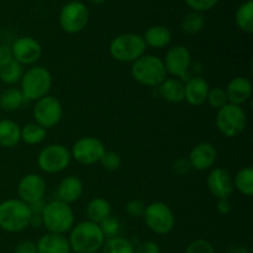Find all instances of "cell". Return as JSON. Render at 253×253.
<instances>
[{"mask_svg": "<svg viewBox=\"0 0 253 253\" xmlns=\"http://www.w3.org/2000/svg\"><path fill=\"white\" fill-rule=\"evenodd\" d=\"M161 96L168 103L179 104L184 101V82L178 78H166L158 85Z\"/></svg>", "mask_w": 253, "mask_h": 253, "instance_id": "23", "label": "cell"}, {"mask_svg": "<svg viewBox=\"0 0 253 253\" xmlns=\"http://www.w3.org/2000/svg\"><path fill=\"white\" fill-rule=\"evenodd\" d=\"M46 204L47 203L44 202L43 199H40V200H37V202L29 204L31 215H34V216H41L42 212H43L44 207H46Z\"/></svg>", "mask_w": 253, "mask_h": 253, "instance_id": "43", "label": "cell"}, {"mask_svg": "<svg viewBox=\"0 0 253 253\" xmlns=\"http://www.w3.org/2000/svg\"><path fill=\"white\" fill-rule=\"evenodd\" d=\"M237 27L245 34L253 32V0H247L237 7L235 12Z\"/></svg>", "mask_w": 253, "mask_h": 253, "instance_id": "27", "label": "cell"}, {"mask_svg": "<svg viewBox=\"0 0 253 253\" xmlns=\"http://www.w3.org/2000/svg\"><path fill=\"white\" fill-rule=\"evenodd\" d=\"M225 91L230 104L241 106L251 99L253 93L252 83L245 77H235L229 82Z\"/></svg>", "mask_w": 253, "mask_h": 253, "instance_id": "19", "label": "cell"}, {"mask_svg": "<svg viewBox=\"0 0 253 253\" xmlns=\"http://www.w3.org/2000/svg\"><path fill=\"white\" fill-rule=\"evenodd\" d=\"M44 193H46V182L41 175L36 173H29L24 175L17 184L19 199L26 204L43 199Z\"/></svg>", "mask_w": 253, "mask_h": 253, "instance_id": "15", "label": "cell"}, {"mask_svg": "<svg viewBox=\"0 0 253 253\" xmlns=\"http://www.w3.org/2000/svg\"><path fill=\"white\" fill-rule=\"evenodd\" d=\"M15 253H37V246L34 241H22L15 247Z\"/></svg>", "mask_w": 253, "mask_h": 253, "instance_id": "42", "label": "cell"}, {"mask_svg": "<svg viewBox=\"0 0 253 253\" xmlns=\"http://www.w3.org/2000/svg\"><path fill=\"white\" fill-rule=\"evenodd\" d=\"M89 10L84 2L73 0L64 5L59 12V26L67 34H79L86 27Z\"/></svg>", "mask_w": 253, "mask_h": 253, "instance_id": "10", "label": "cell"}, {"mask_svg": "<svg viewBox=\"0 0 253 253\" xmlns=\"http://www.w3.org/2000/svg\"><path fill=\"white\" fill-rule=\"evenodd\" d=\"M217 211L221 215H227L231 212L232 210V204L230 202V199H220L217 200Z\"/></svg>", "mask_w": 253, "mask_h": 253, "instance_id": "44", "label": "cell"}, {"mask_svg": "<svg viewBox=\"0 0 253 253\" xmlns=\"http://www.w3.org/2000/svg\"><path fill=\"white\" fill-rule=\"evenodd\" d=\"M208 188L212 197L220 199H229L234 192V179L229 170L224 168H212L208 175Z\"/></svg>", "mask_w": 253, "mask_h": 253, "instance_id": "16", "label": "cell"}, {"mask_svg": "<svg viewBox=\"0 0 253 253\" xmlns=\"http://www.w3.org/2000/svg\"><path fill=\"white\" fill-rule=\"evenodd\" d=\"M184 253H215V249L208 240L198 239L188 245Z\"/></svg>", "mask_w": 253, "mask_h": 253, "instance_id": "36", "label": "cell"}, {"mask_svg": "<svg viewBox=\"0 0 253 253\" xmlns=\"http://www.w3.org/2000/svg\"><path fill=\"white\" fill-rule=\"evenodd\" d=\"M215 124L220 132L226 137H237L247 126L246 111L239 105L226 104L219 109L215 118Z\"/></svg>", "mask_w": 253, "mask_h": 253, "instance_id": "7", "label": "cell"}, {"mask_svg": "<svg viewBox=\"0 0 253 253\" xmlns=\"http://www.w3.org/2000/svg\"><path fill=\"white\" fill-rule=\"evenodd\" d=\"M10 47L14 59L22 66L35 64L42 54V46L36 39L31 36L19 37Z\"/></svg>", "mask_w": 253, "mask_h": 253, "instance_id": "14", "label": "cell"}, {"mask_svg": "<svg viewBox=\"0 0 253 253\" xmlns=\"http://www.w3.org/2000/svg\"><path fill=\"white\" fill-rule=\"evenodd\" d=\"M22 76H24V67L15 59L0 68V81L9 85L20 83Z\"/></svg>", "mask_w": 253, "mask_h": 253, "instance_id": "30", "label": "cell"}, {"mask_svg": "<svg viewBox=\"0 0 253 253\" xmlns=\"http://www.w3.org/2000/svg\"><path fill=\"white\" fill-rule=\"evenodd\" d=\"M89 1L93 2V4H95V5H100V4H103V2H105L106 0H89Z\"/></svg>", "mask_w": 253, "mask_h": 253, "instance_id": "47", "label": "cell"}, {"mask_svg": "<svg viewBox=\"0 0 253 253\" xmlns=\"http://www.w3.org/2000/svg\"><path fill=\"white\" fill-rule=\"evenodd\" d=\"M32 115H34L35 123L47 130V128H52L58 125L63 115V108H62L61 101L56 96L46 95L35 101Z\"/></svg>", "mask_w": 253, "mask_h": 253, "instance_id": "12", "label": "cell"}, {"mask_svg": "<svg viewBox=\"0 0 253 253\" xmlns=\"http://www.w3.org/2000/svg\"><path fill=\"white\" fill-rule=\"evenodd\" d=\"M226 253H251V252H250L249 249H246V247L244 246H234L231 247V249L227 250Z\"/></svg>", "mask_w": 253, "mask_h": 253, "instance_id": "45", "label": "cell"}, {"mask_svg": "<svg viewBox=\"0 0 253 253\" xmlns=\"http://www.w3.org/2000/svg\"><path fill=\"white\" fill-rule=\"evenodd\" d=\"M41 217L42 225L48 232L59 235H66L71 231L76 221L71 205L57 199L47 203Z\"/></svg>", "mask_w": 253, "mask_h": 253, "instance_id": "4", "label": "cell"}, {"mask_svg": "<svg viewBox=\"0 0 253 253\" xmlns=\"http://www.w3.org/2000/svg\"><path fill=\"white\" fill-rule=\"evenodd\" d=\"M217 158V151L210 142H200L190 150L188 161L195 170H208L214 167Z\"/></svg>", "mask_w": 253, "mask_h": 253, "instance_id": "17", "label": "cell"}, {"mask_svg": "<svg viewBox=\"0 0 253 253\" xmlns=\"http://www.w3.org/2000/svg\"><path fill=\"white\" fill-rule=\"evenodd\" d=\"M12 59H14V57H12L11 47L7 46V44H0V68L10 63Z\"/></svg>", "mask_w": 253, "mask_h": 253, "instance_id": "41", "label": "cell"}, {"mask_svg": "<svg viewBox=\"0 0 253 253\" xmlns=\"http://www.w3.org/2000/svg\"><path fill=\"white\" fill-rule=\"evenodd\" d=\"M25 101H26V99L22 95L20 88L11 86V88L2 90L0 94V108L6 113H11V111L20 109L24 105Z\"/></svg>", "mask_w": 253, "mask_h": 253, "instance_id": "26", "label": "cell"}, {"mask_svg": "<svg viewBox=\"0 0 253 253\" xmlns=\"http://www.w3.org/2000/svg\"><path fill=\"white\" fill-rule=\"evenodd\" d=\"M167 73L172 74L173 78H178L182 82H187L190 78L192 67V54L188 47L183 44H175L170 47L162 59Z\"/></svg>", "mask_w": 253, "mask_h": 253, "instance_id": "11", "label": "cell"}, {"mask_svg": "<svg viewBox=\"0 0 253 253\" xmlns=\"http://www.w3.org/2000/svg\"><path fill=\"white\" fill-rule=\"evenodd\" d=\"M101 251L103 253H135V246L128 239L116 236L106 239Z\"/></svg>", "mask_w": 253, "mask_h": 253, "instance_id": "31", "label": "cell"}, {"mask_svg": "<svg viewBox=\"0 0 253 253\" xmlns=\"http://www.w3.org/2000/svg\"><path fill=\"white\" fill-rule=\"evenodd\" d=\"M68 241L74 253H96L103 247L105 236L98 224L85 220L72 227Z\"/></svg>", "mask_w": 253, "mask_h": 253, "instance_id": "1", "label": "cell"}, {"mask_svg": "<svg viewBox=\"0 0 253 253\" xmlns=\"http://www.w3.org/2000/svg\"><path fill=\"white\" fill-rule=\"evenodd\" d=\"M135 253H161V247L155 241H143L135 247Z\"/></svg>", "mask_w": 253, "mask_h": 253, "instance_id": "39", "label": "cell"}, {"mask_svg": "<svg viewBox=\"0 0 253 253\" xmlns=\"http://www.w3.org/2000/svg\"><path fill=\"white\" fill-rule=\"evenodd\" d=\"M29 226H34V227L42 226V217L41 216H34V215H31Z\"/></svg>", "mask_w": 253, "mask_h": 253, "instance_id": "46", "label": "cell"}, {"mask_svg": "<svg viewBox=\"0 0 253 253\" xmlns=\"http://www.w3.org/2000/svg\"><path fill=\"white\" fill-rule=\"evenodd\" d=\"M99 163H101L104 169L109 170V172H115L121 166V158L114 151H105Z\"/></svg>", "mask_w": 253, "mask_h": 253, "instance_id": "35", "label": "cell"}, {"mask_svg": "<svg viewBox=\"0 0 253 253\" xmlns=\"http://www.w3.org/2000/svg\"><path fill=\"white\" fill-rule=\"evenodd\" d=\"M190 169H192V167H190V163L188 161V158H179L173 165V170L179 175L187 174Z\"/></svg>", "mask_w": 253, "mask_h": 253, "instance_id": "40", "label": "cell"}, {"mask_svg": "<svg viewBox=\"0 0 253 253\" xmlns=\"http://www.w3.org/2000/svg\"><path fill=\"white\" fill-rule=\"evenodd\" d=\"M83 189V182L78 177L68 175V177L63 178L57 187V200H61V202L71 205L72 203H76L77 200L81 199Z\"/></svg>", "mask_w": 253, "mask_h": 253, "instance_id": "20", "label": "cell"}, {"mask_svg": "<svg viewBox=\"0 0 253 253\" xmlns=\"http://www.w3.org/2000/svg\"><path fill=\"white\" fill-rule=\"evenodd\" d=\"M29 204L20 199H6L0 203V229L9 234L21 232L30 225Z\"/></svg>", "mask_w": 253, "mask_h": 253, "instance_id": "2", "label": "cell"}, {"mask_svg": "<svg viewBox=\"0 0 253 253\" xmlns=\"http://www.w3.org/2000/svg\"><path fill=\"white\" fill-rule=\"evenodd\" d=\"M185 4L197 12H205L211 10L212 7L216 6L220 0H184Z\"/></svg>", "mask_w": 253, "mask_h": 253, "instance_id": "37", "label": "cell"}, {"mask_svg": "<svg viewBox=\"0 0 253 253\" xmlns=\"http://www.w3.org/2000/svg\"><path fill=\"white\" fill-rule=\"evenodd\" d=\"M143 219L148 229L156 235L169 234L175 225L172 209L162 202H155L146 205Z\"/></svg>", "mask_w": 253, "mask_h": 253, "instance_id": "9", "label": "cell"}, {"mask_svg": "<svg viewBox=\"0 0 253 253\" xmlns=\"http://www.w3.org/2000/svg\"><path fill=\"white\" fill-rule=\"evenodd\" d=\"M146 205L142 200L133 199L126 204L125 210L127 212V215L130 217H141L143 216V212H145Z\"/></svg>", "mask_w": 253, "mask_h": 253, "instance_id": "38", "label": "cell"}, {"mask_svg": "<svg viewBox=\"0 0 253 253\" xmlns=\"http://www.w3.org/2000/svg\"><path fill=\"white\" fill-rule=\"evenodd\" d=\"M205 26V17L202 12L192 11L189 14L185 15L182 20V27L183 31L188 35H197L204 29Z\"/></svg>", "mask_w": 253, "mask_h": 253, "instance_id": "32", "label": "cell"}, {"mask_svg": "<svg viewBox=\"0 0 253 253\" xmlns=\"http://www.w3.org/2000/svg\"><path fill=\"white\" fill-rule=\"evenodd\" d=\"M207 103L211 106L212 109H219L224 108L226 104H229L226 96V91L221 86H215V88H210L209 93H208Z\"/></svg>", "mask_w": 253, "mask_h": 253, "instance_id": "33", "label": "cell"}, {"mask_svg": "<svg viewBox=\"0 0 253 253\" xmlns=\"http://www.w3.org/2000/svg\"><path fill=\"white\" fill-rule=\"evenodd\" d=\"M47 136V130L36 123H29L21 127V141L26 145L36 146L44 141Z\"/></svg>", "mask_w": 253, "mask_h": 253, "instance_id": "28", "label": "cell"}, {"mask_svg": "<svg viewBox=\"0 0 253 253\" xmlns=\"http://www.w3.org/2000/svg\"><path fill=\"white\" fill-rule=\"evenodd\" d=\"M146 46L143 37L137 34H121L114 37L109 46L110 56L121 63H133L145 54Z\"/></svg>", "mask_w": 253, "mask_h": 253, "instance_id": "6", "label": "cell"}, {"mask_svg": "<svg viewBox=\"0 0 253 253\" xmlns=\"http://www.w3.org/2000/svg\"><path fill=\"white\" fill-rule=\"evenodd\" d=\"M85 215L88 221L100 224L111 215V205L104 198H94L85 207Z\"/></svg>", "mask_w": 253, "mask_h": 253, "instance_id": "25", "label": "cell"}, {"mask_svg": "<svg viewBox=\"0 0 253 253\" xmlns=\"http://www.w3.org/2000/svg\"><path fill=\"white\" fill-rule=\"evenodd\" d=\"M52 88V74L42 66H34L24 72L20 81V90L26 100L37 101L48 95Z\"/></svg>", "mask_w": 253, "mask_h": 253, "instance_id": "5", "label": "cell"}, {"mask_svg": "<svg viewBox=\"0 0 253 253\" xmlns=\"http://www.w3.org/2000/svg\"><path fill=\"white\" fill-rule=\"evenodd\" d=\"M209 83L203 77H190L184 82V100L192 106H200L207 103Z\"/></svg>", "mask_w": 253, "mask_h": 253, "instance_id": "18", "label": "cell"}, {"mask_svg": "<svg viewBox=\"0 0 253 253\" xmlns=\"http://www.w3.org/2000/svg\"><path fill=\"white\" fill-rule=\"evenodd\" d=\"M21 141V127L9 119L0 120V147L14 148Z\"/></svg>", "mask_w": 253, "mask_h": 253, "instance_id": "24", "label": "cell"}, {"mask_svg": "<svg viewBox=\"0 0 253 253\" xmlns=\"http://www.w3.org/2000/svg\"><path fill=\"white\" fill-rule=\"evenodd\" d=\"M105 151V146L99 138L85 136L74 142L71 155L81 165L93 166L100 162Z\"/></svg>", "mask_w": 253, "mask_h": 253, "instance_id": "13", "label": "cell"}, {"mask_svg": "<svg viewBox=\"0 0 253 253\" xmlns=\"http://www.w3.org/2000/svg\"><path fill=\"white\" fill-rule=\"evenodd\" d=\"M234 179V188H236L245 197L253 195V169L251 167H244L236 173Z\"/></svg>", "mask_w": 253, "mask_h": 253, "instance_id": "29", "label": "cell"}, {"mask_svg": "<svg viewBox=\"0 0 253 253\" xmlns=\"http://www.w3.org/2000/svg\"><path fill=\"white\" fill-rule=\"evenodd\" d=\"M143 41L146 46H150L152 48H165L169 46L172 42V32L169 29L162 25H155V26L148 27L143 35Z\"/></svg>", "mask_w": 253, "mask_h": 253, "instance_id": "22", "label": "cell"}, {"mask_svg": "<svg viewBox=\"0 0 253 253\" xmlns=\"http://www.w3.org/2000/svg\"><path fill=\"white\" fill-rule=\"evenodd\" d=\"M37 253H71L69 241L64 235L47 232L36 244Z\"/></svg>", "mask_w": 253, "mask_h": 253, "instance_id": "21", "label": "cell"}, {"mask_svg": "<svg viewBox=\"0 0 253 253\" xmlns=\"http://www.w3.org/2000/svg\"><path fill=\"white\" fill-rule=\"evenodd\" d=\"M99 226H100L101 232L105 236V239H111V237L119 236V232H120V221L115 216H113V215H110L104 221H101L99 224Z\"/></svg>", "mask_w": 253, "mask_h": 253, "instance_id": "34", "label": "cell"}, {"mask_svg": "<svg viewBox=\"0 0 253 253\" xmlns=\"http://www.w3.org/2000/svg\"><path fill=\"white\" fill-rule=\"evenodd\" d=\"M131 76L137 83L155 88L167 78V71L162 58L153 54H143L131 66Z\"/></svg>", "mask_w": 253, "mask_h": 253, "instance_id": "3", "label": "cell"}, {"mask_svg": "<svg viewBox=\"0 0 253 253\" xmlns=\"http://www.w3.org/2000/svg\"><path fill=\"white\" fill-rule=\"evenodd\" d=\"M72 161L71 151L61 143H52L40 151L37 165L48 174H57L66 169Z\"/></svg>", "mask_w": 253, "mask_h": 253, "instance_id": "8", "label": "cell"}]
</instances>
